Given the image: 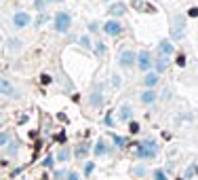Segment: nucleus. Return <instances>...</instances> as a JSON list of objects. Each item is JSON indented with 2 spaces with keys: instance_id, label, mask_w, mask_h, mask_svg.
I'll list each match as a JSON object with an SVG mask.
<instances>
[{
  "instance_id": "f257e3e1",
  "label": "nucleus",
  "mask_w": 198,
  "mask_h": 180,
  "mask_svg": "<svg viewBox=\"0 0 198 180\" xmlns=\"http://www.w3.org/2000/svg\"><path fill=\"white\" fill-rule=\"evenodd\" d=\"M133 155L137 157V159H152V157L158 155V144H156L154 140H143V142L135 148Z\"/></svg>"
},
{
  "instance_id": "f03ea898",
  "label": "nucleus",
  "mask_w": 198,
  "mask_h": 180,
  "mask_svg": "<svg viewBox=\"0 0 198 180\" xmlns=\"http://www.w3.org/2000/svg\"><path fill=\"white\" fill-rule=\"evenodd\" d=\"M183 32H186V21H183L181 15H177L175 19H173V26H171V36L175 40H179L183 36Z\"/></svg>"
},
{
  "instance_id": "7ed1b4c3",
  "label": "nucleus",
  "mask_w": 198,
  "mask_h": 180,
  "mask_svg": "<svg viewBox=\"0 0 198 180\" xmlns=\"http://www.w3.org/2000/svg\"><path fill=\"white\" fill-rule=\"evenodd\" d=\"M70 24H72V17L67 15V13H57L55 15V30L57 32H65L67 28H70Z\"/></svg>"
},
{
  "instance_id": "20e7f679",
  "label": "nucleus",
  "mask_w": 198,
  "mask_h": 180,
  "mask_svg": "<svg viewBox=\"0 0 198 180\" xmlns=\"http://www.w3.org/2000/svg\"><path fill=\"white\" fill-rule=\"evenodd\" d=\"M137 64H139V70L147 72V70L152 68V57H150V53H147V51H141V53L137 55Z\"/></svg>"
},
{
  "instance_id": "39448f33",
  "label": "nucleus",
  "mask_w": 198,
  "mask_h": 180,
  "mask_svg": "<svg viewBox=\"0 0 198 180\" xmlns=\"http://www.w3.org/2000/svg\"><path fill=\"white\" fill-rule=\"evenodd\" d=\"M137 57H135V53L133 51H122L120 53V57H118V61H120V66H122V68H131V66H133V61H135Z\"/></svg>"
},
{
  "instance_id": "423d86ee",
  "label": "nucleus",
  "mask_w": 198,
  "mask_h": 180,
  "mask_svg": "<svg viewBox=\"0 0 198 180\" xmlns=\"http://www.w3.org/2000/svg\"><path fill=\"white\" fill-rule=\"evenodd\" d=\"M30 21H32V19H30L28 13H15V17H13V26H15V28H26Z\"/></svg>"
},
{
  "instance_id": "0eeeda50",
  "label": "nucleus",
  "mask_w": 198,
  "mask_h": 180,
  "mask_svg": "<svg viewBox=\"0 0 198 180\" xmlns=\"http://www.w3.org/2000/svg\"><path fill=\"white\" fill-rule=\"evenodd\" d=\"M103 30H106V34H110V36H118L120 32H122V26L118 24V21H108V24L103 26Z\"/></svg>"
},
{
  "instance_id": "6e6552de",
  "label": "nucleus",
  "mask_w": 198,
  "mask_h": 180,
  "mask_svg": "<svg viewBox=\"0 0 198 180\" xmlns=\"http://www.w3.org/2000/svg\"><path fill=\"white\" fill-rule=\"evenodd\" d=\"M101 104H103V93H101V89H95V91L91 93V106L99 108Z\"/></svg>"
},
{
  "instance_id": "1a4fd4ad",
  "label": "nucleus",
  "mask_w": 198,
  "mask_h": 180,
  "mask_svg": "<svg viewBox=\"0 0 198 180\" xmlns=\"http://www.w3.org/2000/svg\"><path fill=\"white\" fill-rule=\"evenodd\" d=\"M0 93H2V96H15V87L9 81L0 79Z\"/></svg>"
},
{
  "instance_id": "9d476101",
  "label": "nucleus",
  "mask_w": 198,
  "mask_h": 180,
  "mask_svg": "<svg viewBox=\"0 0 198 180\" xmlns=\"http://www.w3.org/2000/svg\"><path fill=\"white\" fill-rule=\"evenodd\" d=\"M173 53V44L169 42V40H162L160 44H158V55H162V57H169Z\"/></svg>"
},
{
  "instance_id": "9b49d317",
  "label": "nucleus",
  "mask_w": 198,
  "mask_h": 180,
  "mask_svg": "<svg viewBox=\"0 0 198 180\" xmlns=\"http://www.w3.org/2000/svg\"><path fill=\"white\" fill-rule=\"evenodd\" d=\"M118 117H120L122 121H129V119L133 117V108H131L129 104H122L120 110H118Z\"/></svg>"
},
{
  "instance_id": "f8f14e48",
  "label": "nucleus",
  "mask_w": 198,
  "mask_h": 180,
  "mask_svg": "<svg viewBox=\"0 0 198 180\" xmlns=\"http://www.w3.org/2000/svg\"><path fill=\"white\" fill-rule=\"evenodd\" d=\"M133 7L139 9V11H145V13H154L156 11L152 4H145V2H141V0H133Z\"/></svg>"
},
{
  "instance_id": "ddd939ff",
  "label": "nucleus",
  "mask_w": 198,
  "mask_h": 180,
  "mask_svg": "<svg viewBox=\"0 0 198 180\" xmlns=\"http://www.w3.org/2000/svg\"><path fill=\"white\" fill-rule=\"evenodd\" d=\"M110 153V148H108V144L103 142V140H99L97 144H95V155L99 157V155H108Z\"/></svg>"
},
{
  "instance_id": "4468645a",
  "label": "nucleus",
  "mask_w": 198,
  "mask_h": 180,
  "mask_svg": "<svg viewBox=\"0 0 198 180\" xmlns=\"http://www.w3.org/2000/svg\"><path fill=\"white\" fill-rule=\"evenodd\" d=\"M166 68H169V57L158 55V59H156V70H158V72H164Z\"/></svg>"
},
{
  "instance_id": "2eb2a0df",
  "label": "nucleus",
  "mask_w": 198,
  "mask_h": 180,
  "mask_svg": "<svg viewBox=\"0 0 198 180\" xmlns=\"http://www.w3.org/2000/svg\"><path fill=\"white\" fill-rule=\"evenodd\" d=\"M154 100H156V93L152 91V89H150V91H143V93H141V102H143V104H152Z\"/></svg>"
},
{
  "instance_id": "dca6fc26",
  "label": "nucleus",
  "mask_w": 198,
  "mask_h": 180,
  "mask_svg": "<svg viewBox=\"0 0 198 180\" xmlns=\"http://www.w3.org/2000/svg\"><path fill=\"white\" fill-rule=\"evenodd\" d=\"M143 83H145L147 87H154V85L158 83V74H152V72H150V74H145V79H143Z\"/></svg>"
},
{
  "instance_id": "f3484780",
  "label": "nucleus",
  "mask_w": 198,
  "mask_h": 180,
  "mask_svg": "<svg viewBox=\"0 0 198 180\" xmlns=\"http://www.w3.org/2000/svg\"><path fill=\"white\" fill-rule=\"evenodd\" d=\"M125 11H127V9H125V4H120V2H118V4H114V7L110 9V13H112V15H122Z\"/></svg>"
},
{
  "instance_id": "a211bd4d",
  "label": "nucleus",
  "mask_w": 198,
  "mask_h": 180,
  "mask_svg": "<svg viewBox=\"0 0 198 180\" xmlns=\"http://www.w3.org/2000/svg\"><path fill=\"white\" fill-rule=\"evenodd\" d=\"M87 153H89V146H87V144H80V146L76 148V157H78V159L87 157Z\"/></svg>"
},
{
  "instance_id": "6ab92c4d",
  "label": "nucleus",
  "mask_w": 198,
  "mask_h": 180,
  "mask_svg": "<svg viewBox=\"0 0 198 180\" xmlns=\"http://www.w3.org/2000/svg\"><path fill=\"white\" fill-rule=\"evenodd\" d=\"M196 172H198V167H196V165H190V167L186 170L183 178H192V176H196Z\"/></svg>"
},
{
  "instance_id": "aec40b11",
  "label": "nucleus",
  "mask_w": 198,
  "mask_h": 180,
  "mask_svg": "<svg viewBox=\"0 0 198 180\" xmlns=\"http://www.w3.org/2000/svg\"><path fill=\"white\" fill-rule=\"evenodd\" d=\"M112 138H114V144H116V146H125V142H127V140L122 138V136H116V133H114Z\"/></svg>"
},
{
  "instance_id": "412c9836",
  "label": "nucleus",
  "mask_w": 198,
  "mask_h": 180,
  "mask_svg": "<svg viewBox=\"0 0 198 180\" xmlns=\"http://www.w3.org/2000/svg\"><path fill=\"white\" fill-rule=\"evenodd\" d=\"M154 178H156V180H166V174H164L162 170H156V172H154Z\"/></svg>"
},
{
  "instance_id": "4be33fe9",
  "label": "nucleus",
  "mask_w": 198,
  "mask_h": 180,
  "mask_svg": "<svg viewBox=\"0 0 198 180\" xmlns=\"http://www.w3.org/2000/svg\"><path fill=\"white\" fill-rule=\"evenodd\" d=\"M9 140H11V136H9V133H0V146H4Z\"/></svg>"
},
{
  "instance_id": "5701e85b",
  "label": "nucleus",
  "mask_w": 198,
  "mask_h": 180,
  "mask_svg": "<svg viewBox=\"0 0 198 180\" xmlns=\"http://www.w3.org/2000/svg\"><path fill=\"white\" fill-rule=\"evenodd\" d=\"M93 170H95V165H93V163H87V165H84V176H91Z\"/></svg>"
},
{
  "instance_id": "b1692460",
  "label": "nucleus",
  "mask_w": 198,
  "mask_h": 180,
  "mask_svg": "<svg viewBox=\"0 0 198 180\" xmlns=\"http://www.w3.org/2000/svg\"><path fill=\"white\" fill-rule=\"evenodd\" d=\"M135 174H137V176H145V174H147V170H145L143 165H137V167H135Z\"/></svg>"
},
{
  "instance_id": "393cba45",
  "label": "nucleus",
  "mask_w": 198,
  "mask_h": 180,
  "mask_svg": "<svg viewBox=\"0 0 198 180\" xmlns=\"http://www.w3.org/2000/svg\"><path fill=\"white\" fill-rule=\"evenodd\" d=\"M65 159H70V155H67V150H61L57 155V161H65Z\"/></svg>"
},
{
  "instance_id": "a878e982",
  "label": "nucleus",
  "mask_w": 198,
  "mask_h": 180,
  "mask_svg": "<svg viewBox=\"0 0 198 180\" xmlns=\"http://www.w3.org/2000/svg\"><path fill=\"white\" fill-rule=\"evenodd\" d=\"M44 4H46L44 0H34V7H36L38 11H44Z\"/></svg>"
},
{
  "instance_id": "bb28decb",
  "label": "nucleus",
  "mask_w": 198,
  "mask_h": 180,
  "mask_svg": "<svg viewBox=\"0 0 198 180\" xmlns=\"http://www.w3.org/2000/svg\"><path fill=\"white\" fill-rule=\"evenodd\" d=\"M129 131H131V133H137V131H139V125H137L135 121H133V123H129Z\"/></svg>"
},
{
  "instance_id": "cd10ccee",
  "label": "nucleus",
  "mask_w": 198,
  "mask_h": 180,
  "mask_svg": "<svg viewBox=\"0 0 198 180\" xmlns=\"http://www.w3.org/2000/svg\"><path fill=\"white\" fill-rule=\"evenodd\" d=\"M80 42H82V47H87V49L91 47V38H89V36H82V38H80Z\"/></svg>"
},
{
  "instance_id": "c85d7f7f",
  "label": "nucleus",
  "mask_w": 198,
  "mask_h": 180,
  "mask_svg": "<svg viewBox=\"0 0 198 180\" xmlns=\"http://www.w3.org/2000/svg\"><path fill=\"white\" fill-rule=\"evenodd\" d=\"M40 81H42L44 85H48V83H51V76H48V74H42V76H40Z\"/></svg>"
},
{
  "instance_id": "c756f323",
  "label": "nucleus",
  "mask_w": 198,
  "mask_h": 180,
  "mask_svg": "<svg viewBox=\"0 0 198 180\" xmlns=\"http://www.w3.org/2000/svg\"><path fill=\"white\" fill-rule=\"evenodd\" d=\"M188 15H190V17H198V9H196V7H194V9H190V11H188Z\"/></svg>"
},
{
  "instance_id": "7c9ffc66",
  "label": "nucleus",
  "mask_w": 198,
  "mask_h": 180,
  "mask_svg": "<svg viewBox=\"0 0 198 180\" xmlns=\"http://www.w3.org/2000/svg\"><path fill=\"white\" fill-rule=\"evenodd\" d=\"M44 21H46V15H44V13H42V15H40V17H38V21H36V24H38V26H42V24H44Z\"/></svg>"
},
{
  "instance_id": "2f4dec72",
  "label": "nucleus",
  "mask_w": 198,
  "mask_h": 180,
  "mask_svg": "<svg viewBox=\"0 0 198 180\" xmlns=\"http://www.w3.org/2000/svg\"><path fill=\"white\" fill-rule=\"evenodd\" d=\"M55 140H57V142H65V133H57Z\"/></svg>"
},
{
  "instance_id": "473e14b6",
  "label": "nucleus",
  "mask_w": 198,
  "mask_h": 180,
  "mask_svg": "<svg viewBox=\"0 0 198 180\" xmlns=\"http://www.w3.org/2000/svg\"><path fill=\"white\" fill-rule=\"evenodd\" d=\"M67 180H78V174H76V172H70V174H67Z\"/></svg>"
},
{
  "instance_id": "72a5a7b5",
  "label": "nucleus",
  "mask_w": 198,
  "mask_h": 180,
  "mask_svg": "<svg viewBox=\"0 0 198 180\" xmlns=\"http://www.w3.org/2000/svg\"><path fill=\"white\" fill-rule=\"evenodd\" d=\"M44 165L51 167V165H53V157H46V159H44Z\"/></svg>"
},
{
  "instance_id": "f704fd0d",
  "label": "nucleus",
  "mask_w": 198,
  "mask_h": 180,
  "mask_svg": "<svg viewBox=\"0 0 198 180\" xmlns=\"http://www.w3.org/2000/svg\"><path fill=\"white\" fill-rule=\"evenodd\" d=\"M177 64H179V66H186V55H179V57H177Z\"/></svg>"
},
{
  "instance_id": "c9c22d12",
  "label": "nucleus",
  "mask_w": 198,
  "mask_h": 180,
  "mask_svg": "<svg viewBox=\"0 0 198 180\" xmlns=\"http://www.w3.org/2000/svg\"><path fill=\"white\" fill-rule=\"evenodd\" d=\"M103 51H106V47H103V44H101V42H99V44H97V53H99V55H101Z\"/></svg>"
},
{
  "instance_id": "e433bc0d",
  "label": "nucleus",
  "mask_w": 198,
  "mask_h": 180,
  "mask_svg": "<svg viewBox=\"0 0 198 180\" xmlns=\"http://www.w3.org/2000/svg\"><path fill=\"white\" fill-rule=\"evenodd\" d=\"M106 123H108V125H114V119H112V115H108V119H106Z\"/></svg>"
},
{
  "instance_id": "4c0bfd02",
  "label": "nucleus",
  "mask_w": 198,
  "mask_h": 180,
  "mask_svg": "<svg viewBox=\"0 0 198 180\" xmlns=\"http://www.w3.org/2000/svg\"><path fill=\"white\" fill-rule=\"evenodd\" d=\"M48 2H59V0H48Z\"/></svg>"
},
{
  "instance_id": "58836bf2",
  "label": "nucleus",
  "mask_w": 198,
  "mask_h": 180,
  "mask_svg": "<svg viewBox=\"0 0 198 180\" xmlns=\"http://www.w3.org/2000/svg\"><path fill=\"white\" fill-rule=\"evenodd\" d=\"M177 180H186V178H177Z\"/></svg>"
}]
</instances>
